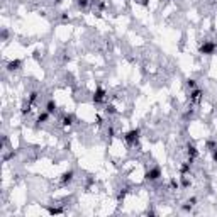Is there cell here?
<instances>
[{
	"mask_svg": "<svg viewBox=\"0 0 217 217\" xmlns=\"http://www.w3.org/2000/svg\"><path fill=\"white\" fill-rule=\"evenodd\" d=\"M19 65H20V61H10V63H9V70H10V71L17 70V66H19Z\"/></svg>",
	"mask_w": 217,
	"mask_h": 217,
	"instance_id": "obj_8",
	"label": "cell"
},
{
	"mask_svg": "<svg viewBox=\"0 0 217 217\" xmlns=\"http://www.w3.org/2000/svg\"><path fill=\"white\" fill-rule=\"evenodd\" d=\"M88 4H90L88 0H78V7H80V9H85Z\"/></svg>",
	"mask_w": 217,
	"mask_h": 217,
	"instance_id": "obj_10",
	"label": "cell"
},
{
	"mask_svg": "<svg viewBox=\"0 0 217 217\" xmlns=\"http://www.w3.org/2000/svg\"><path fill=\"white\" fill-rule=\"evenodd\" d=\"M71 180H73V171H65L63 175H61V183H63V185H68V183L71 182Z\"/></svg>",
	"mask_w": 217,
	"mask_h": 217,
	"instance_id": "obj_6",
	"label": "cell"
},
{
	"mask_svg": "<svg viewBox=\"0 0 217 217\" xmlns=\"http://www.w3.org/2000/svg\"><path fill=\"white\" fill-rule=\"evenodd\" d=\"M103 99H105V92H103L102 88H99V90L95 92V95H93V102L100 103V102H103Z\"/></svg>",
	"mask_w": 217,
	"mask_h": 217,
	"instance_id": "obj_5",
	"label": "cell"
},
{
	"mask_svg": "<svg viewBox=\"0 0 217 217\" xmlns=\"http://www.w3.org/2000/svg\"><path fill=\"white\" fill-rule=\"evenodd\" d=\"M187 85H188L192 90H194V88H197V82H195V80H188V83H187Z\"/></svg>",
	"mask_w": 217,
	"mask_h": 217,
	"instance_id": "obj_11",
	"label": "cell"
},
{
	"mask_svg": "<svg viewBox=\"0 0 217 217\" xmlns=\"http://www.w3.org/2000/svg\"><path fill=\"white\" fill-rule=\"evenodd\" d=\"M56 109H58V105H56L54 100H49V102L46 103V112H49V114H54Z\"/></svg>",
	"mask_w": 217,
	"mask_h": 217,
	"instance_id": "obj_7",
	"label": "cell"
},
{
	"mask_svg": "<svg viewBox=\"0 0 217 217\" xmlns=\"http://www.w3.org/2000/svg\"><path fill=\"white\" fill-rule=\"evenodd\" d=\"M124 139H126L129 144H136L138 142V139H139V131L138 129H132V131H129L126 136H124Z\"/></svg>",
	"mask_w": 217,
	"mask_h": 217,
	"instance_id": "obj_1",
	"label": "cell"
},
{
	"mask_svg": "<svg viewBox=\"0 0 217 217\" xmlns=\"http://www.w3.org/2000/svg\"><path fill=\"white\" fill-rule=\"evenodd\" d=\"M71 122H73V117H71V115H65V117H63V124H65V126H71Z\"/></svg>",
	"mask_w": 217,
	"mask_h": 217,
	"instance_id": "obj_9",
	"label": "cell"
},
{
	"mask_svg": "<svg viewBox=\"0 0 217 217\" xmlns=\"http://www.w3.org/2000/svg\"><path fill=\"white\" fill-rule=\"evenodd\" d=\"M159 177H161V171H159V168H153L151 171H148V173H146V178L149 180V182H153V180H158Z\"/></svg>",
	"mask_w": 217,
	"mask_h": 217,
	"instance_id": "obj_4",
	"label": "cell"
},
{
	"mask_svg": "<svg viewBox=\"0 0 217 217\" xmlns=\"http://www.w3.org/2000/svg\"><path fill=\"white\" fill-rule=\"evenodd\" d=\"M214 49H215V44L214 43H204L200 46V53H204V54H212Z\"/></svg>",
	"mask_w": 217,
	"mask_h": 217,
	"instance_id": "obj_3",
	"label": "cell"
},
{
	"mask_svg": "<svg viewBox=\"0 0 217 217\" xmlns=\"http://www.w3.org/2000/svg\"><path fill=\"white\" fill-rule=\"evenodd\" d=\"M202 93H204V92H202L200 88H194L192 93H190V102L198 103V102H200V99H202Z\"/></svg>",
	"mask_w": 217,
	"mask_h": 217,
	"instance_id": "obj_2",
	"label": "cell"
}]
</instances>
